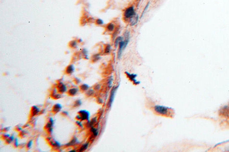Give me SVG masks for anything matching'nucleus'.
I'll list each match as a JSON object with an SVG mask.
<instances>
[{
    "label": "nucleus",
    "instance_id": "obj_24",
    "mask_svg": "<svg viewBox=\"0 0 229 152\" xmlns=\"http://www.w3.org/2000/svg\"><path fill=\"white\" fill-rule=\"evenodd\" d=\"M77 142V139H76V138L75 137L74 139H73L71 140V141L70 142H69L68 143V144L70 145H73L75 144Z\"/></svg>",
    "mask_w": 229,
    "mask_h": 152
},
{
    "label": "nucleus",
    "instance_id": "obj_29",
    "mask_svg": "<svg viewBox=\"0 0 229 152\" xmlns=\"http://www.w3.org/2000/svg\"><path fill=\"white\" fill-rule=\"evenodd\" d=\"M76 123H77V124H78V126H79L80 127H82V123H81V122L79 121V120H78V121H77V122H76Z\"/></svg>",
    "mask_w": 229,
    "mask_h": 152
},
{
    "label": "nucleus",
    "instance_id": "obj_17",
    "mask_svg": "<svg viewBox=\"0 0 229 152\" xmlns=\"http://www.w3.org/2000/svg\"><path fill=\"white\" fill-rule=\"evenodd\" d=\"M90 86L87 84H84L81 85V86H80V88L81 91H86L89 89Z\"/></svg>",
    "mask_w": 229,
    "mask_h": 152
},
{
    "label": "nucleus",
    "instance_id": "obj_27",
    "mask_svg": "<svg viewBox=\"0 0 229 152\" xmlns=\"http://www.w3.org/2000/svg\"><path fill=\"white\" fill-rule=\"evenodd\" d=\"M33 141L32 140H31L30 141H29L28 143H27V148L28 149H30L31 146H32V145Z\"/></svg>",
    "mask_w": 229,
    "mask_h": 152
},
{
    "label": "nucleus",
    "instance_id": "obj_15",
    "mask_svg": "<svg viewBox=\"0 0 229 152\" xmlns=\"http://www.w3.org/2000/svg\"><path fill=\"white\" fill-rule=\"evenodd\" d=\"M95 23L98 26H102L104 24V22L102 19L97 18L95 20Z\"/></svg>",
    "mask_w": 229,
    "mask_h": 152
},
{
    "label": "nucleus",
    "instance_id": "obj_3",
    "mask_svg": "<svg viewBox=\"0 0 229 152\" xmlns=\"http://www.w3.org/2000/svg\"><path fill=\"white\" fill-rule=\"evenodd\" d=\"M125 73L128 78L130 81L132 82V83L134 84L135 85H138L139 84H140L141 82L140 81H137L136 79V78L137 77V75L135 73H131L127 71L125 72Z\"/></svg>",
    "mask_w": 229,
    "mask_h": 152
},
{
    "label": "nucleus",
    "instance_id": "obj_4",
    "mask_svg": "<svg viewBox=\"0 0 229 152\" xmlns=\"http://www.w3.org/2000/svg\"><path fill=\"white\" fill-rule=\"evenodd\" d=\"M78 115L81 117V120H88L90 116V112L86 110H81L78 112Z\"/></svg>",
    "mask_w": 229,
    "mask_h": 152
},
{
    "label": "nucleus",
    "instance_id": "obj_21",
    "mask_svg": "<svg viewBox=\"0 0 229 152\" xmlns=\"http://www.w3.org/2000/svg\"><path fill=\"white\" fill-rule=\"evenodd\" d=\"M93 61H98V60H99L100 59V55L99 54H96V55H94L93 56Z\"/></svg>",
    "mask_w": 229,
    "mask_h": 152
},
{
    "label": "nucleus",
    "instance_id": "obj_10",
    "mask_svg": "<svg viewBox=\"0 0 229 152\" xmlns=\"http://www.w3.org/2000/svg\"><path fill=\"white\" fill-rule=\"evenodd\" d=\"M124 39V38L123 36H118L115 39L114 41V46L115 48H117V47L119 46V43L122 40H123Z\"/></svg>",
    "mask_w": 229,
    "mask_h": 152
},
{
    "label": "nucleus",
    "instance_id": "obj_28",
    "mask_svg": "<svg viewBox=\"0 0 229 152\" xmlns=\"http://www.w3.org/2000/svg\"><path fill=\"white\" fill-rule=\"evenodd\" d=\"M87 94H88L89 96H91L94 94V91L92 90H90L87 92Z\"/></svg>",
    "mask_w": 229,
    "mask_h": 152
},
{
    "label": "nucleus",
    "instance_id": "obj_12",
    "mask_svg": "<svg viewBox=\"0 0 229 152\" xmlns=\"http://www.w3.org/2000/svg\"><path fill=\"white\" fill-rule=\"evenodd\" d=\"M78 43L77 40H73L70 41L68 43V46L72 49H74L77 47Z\"/></svg>",
    "mask_w": 229,
    "mask_h": 152
},
{
    "label": "nucleus",
    "instance_id": "obj_6",
    "mask_svg": "<svg viewBox=\"0 0 229 152\" xmlns=\"http://www.w3.org/2000/svg\"><path fill=\"white\" fill-rule=\"evenodd\" d=\"M75 70L74 66L73 64L68 65L65 68V73L66 74L71 75L74 73Z\"/></svg>",
    "mask_w": 229,
    "mask_h": 152
},
{
    "label": "nucleus",
    "instance_id": "obj_23",
    "mask_svg": "<svg viewBox=\"0 0 229 152\" xmlns=\"http://www.w3.org/2000/svg\"><path fill=\"white\" fill-rule=\"evenodd\" d=\"M81 52H82V54L85 56V57H87V54H88V51H87V50L86 49H82V51H81Z\"/></svg>",
    "mask_w": 229,
    "mask_h": 152
},
{
    "label": "nucleus",
    "instance_id": "obj_20",
    "mask_svg": "<svg viewBox=\"0 0 229 152\" xmlns=\"http://www.w3.org/2000/svg\"><path fill=\"white\" fill-rule=\"evenodd\" d=\"M113 80V79L112 76L110 77L108 79V81H107V85H108V86L109 87L111 88L112 87V85Z\"/></svg>",
    "mask_w": 229,
    "mask_h": 152
},
{
    "label": "nucleus",
    "instance_id": "obj_1",
    "mask_svg": "<svg viewBox=\"0 0 229 152\" xmlns=\"http://www.w3.org/2000/svg\"><path fill=\"white\" fill-rule=\"evenodd\" d=\"M154 111L157 114L163 116H168L170 114V108L162 105H156L154 107Z\"/></svg>",
    "mask_w": 229,
    "mask_h": 152
},
{
    "label": "nucleus",
    "instance_id": "obj_26",
    "mask_svg": "<svg viewBox=\"0 0 229 152\" xmlns=\"http://www.w3.org/2000/svg\"><path fill=\"white\" fill-rule=\"evenodd\" d=\"M13 139H14V137L13 136H11L10 137H9V139H7V142L9 144H10V143L13 140Z\"/></svg>",
    "mask_w": 229,
    "mask_h": 152
},
{
    "label": "nucleus",
    "instance_id": "obj_13",
    "mask_svg": "<svg viewBox=\"0 0 229 152\" xmlns=\"http://www.w3.org/2000/svg\"><path fill=\"white\" fill-rule=\"evenodd\" d=\"M78 90L77 89H76V88H72L68 91V94L70 96H74L77 94V93H78Z\"/></svg>",
    "mask_w": 229,
    "mask_h": 152
},
{
    "label": "nucleus",
    "instance_id": "obj_16",
    "mask_svg": "<svg viewBox=\"0 0 229 152\" xmlns=\"http://www.w3.org/2000/svg\"><path fill=\"white\" fill-rule=\"evenodd\" d=\"M90 131H91V133H92L93 135H94V136H98V134H99V131H98V130L96 128H94L92 127H91V128Z\"/></svg>",
    "mask_w": 229,
    "mask_h": 152
},
{
    "label": "nucleus",
    "instance_id": "obj_22",
    "mask_svg": "<svg viewBox=\"0 0 229 152\" xmlns=\"http://www.w3.org/2000/svg\"><path fill=\"white\" fill-rule=\"evenodd\" d=\"M81 101L80 100H78L76 101V102H75L74 103V107H79L81 105Z\"/></svg>",
    "mask_w": 229,
    "mask_h": 152
},
{
    "label": "nucleus",
    "instance_id": "obj_25",
    "mask_svg": "<svg viewBox=\"0 0 229 152\" xmlns=\"http://www.w3.org/2000/svg\"><path fill=\"white\" fill-rule=\"evenodd\" d=\"M149 2L148 3V4L146 5V6H145V8L144 10L143 11V12H142V16H141V18H142V17H143V16L144 15V13H145V11H146V10H147V9H148V8L149 7Z\"/></svg>",
    "mask_w": 229,
    "mask_h": 152
},
{
    "label": "nucleus",
    "instance_id": "obj_31",
    "mask_svg": "<svg viewBox=\"0 0 229 152\" xmlns=\"http://www.w3.org/2000/svg\"><path fill=\"white\" fill-rule=\"evenodd\" d=\"M100 85H97L95 86V89L96 90H99V89H100Z\"/></svg>",
    "mask_w": 229,
    "mask_h": 152
},
{
    "label": "nucleus",
    "instance_id": "obj_11",
    "mask_svg": "<svg viewBox=\"0 0 229 152\" xmlns=\"http://www.w3.org/2000/svg\"><path fill=\"white\" fill-rule=\"evenodd\" d=\"M62 108V106L61 104L59 103L56 104L53 107L52 111L55 113H57L59 111H60L61 110Z\"/></svg>",
    "mask_w": 229,
    "mask_h": 152
},
{
    "label": "nucleus",
    "instance_id": "obj_9",
    "mask_svg": "<svg viewBox=\"0 0 229 152\" xmlns=\"http://www.w3.org/2000/svg\"><path fill=\"white\" fill-rule=\"evenodd\" d=\"M106 29L108 32H113L115 30V25L112 23H109L106 25Z\"/></svg>",
    "mask_w": 229,
    "mask_h": 152
},
{
    "label": "nucleus",
    "instance_id": "obj_30",
    "mask_svg": "<svg viewBox=\"0 0 229 152\" xmlns=\"http://www.w3.org/2000/svg\"><path fill=\"white\" fill-rule=\"evenodd\" d=\"M18 145H19L18 140L16 139L15 140V141H14V145H15V146L17 147H18Z\"/></svg>",
    "mask_w": 229,
    "mask_h": 152
},
{
    "label": "nucleus",
    "instance_id": "obj_8",
    "mask_svg": "<svg viewBox=\"0 0 229 152\" xmlns=\"http://www.w3.org/2000/svg\"><path fill=\"white\" fill-rule=\"evenodd\" d=\"M130 25L131 26H135L137 24L139 20V16L138 15H135L133 17L131 18L130 19Z\"/></svg>",
    "mask_w": 229,
    "mask_h": 152
},
{
    "label": "nucleus",
    "instance_id": "obj_2",
    "mask_svg": "<svg viewBox=\"0 0 229 152\" xmlns=\"http://www.w3.org/2000/svg\"><path fill=\"white\" fill-rule=\"evenodd\" d=\"M136 15L135 11L133 6H130L124 11V16L126 19H130Z\"/></svg>",
    "mask_w": 229,
    "mask_h": 152
},
{
    "label": "nucleus",
    "instance_id": "obj_32",
    "mask_svg": "<svg viewBox=\"0 0 229 152\" xmlns=\"http://www.w3.org/2000/svg\"><path fill=\"white\" fill-rule=\"evenodd\" d=\"M77 41H78V43H81L82 42V40L81 39H78Z\"/></svg>",
    "mask_w": 229,
    "mask_h": 152
},
{
    "label": "nucleus",
    "instance_id": "obj_14",
    "mask_svg": "<svg viewBox=\"0 0 229 152\" xmlns=\"http://www.w3.org/2000/svg\"><path fill=\"white\" fill-rule=\"evenodd\" d=\"M111 46L110 44H107L104 49V53L106 54H109L111 51Z\"/></svg>",
    "mask_w": 229,
    "mask_h": 152
},
{
    "label": "nucleus",
    "instance_id": "obj_19",
    "mask_svg": "<svg viewBox=\"0 0 229 152\" xmlns=\"http://www.w3.org/2000/svg\"><path fill=\"white\" fill-rule=\"evenodd\" d=\"M32 114L33 115H36V114H37L39 113V109L37 107H36V106H34L32 107Z\"/></svg>",
    "mask_w": 229,
    "mask_h": 152
},
{
    "label": "nucleus",
    "instance_id": "obj_18",
    "mask_svg": "<svg viewBox=\"0 0 229 152\" xmlns=\"http://www.w3.org/2000/svg\"><path fill=\"white\" fill-rule=\"evenodd\" d=\"M88 146H89V144L88 143H85V144H84L83 146H82L81 147V148L79 149V152H83L85 150H87L88 147Z\"/></svg>",
    "mask_w": 229,
    "mask_h": 152
},
{
    "label": "nucleus",
    "instance_id": "obj_5",
    "mask_svg": "<svg viewBox=\"0 0 229 152\" xmlns=\"http://www.w3.org/2000/svg\"><path fill=\"white\" fill-rule=\"evenodd\" d=\"M119 86H117V87H114L111 90V94H110V97H109V103L108 105L109 107H111L112 103H113V101L115 98V96L116 94V91L118 89Z\"/></svg>",
    "mask_w": 229,
    "mask_h": 152
},
{
    "label": "nucleus",
    "instance_id": "obj_33",
    "mask_svg": "<svg viewBox=\"0 0 229 152\" xmlns=\"http://www.w3.org/2000/svg\"><path fill=\"white\" fill-rule=\"evenodd\" d=\"M70 152H76V151H75V150H71V151H70Z\"/></svg>",
    "mask_w": 229,
    "mask_h": 152
},
{
    "label": "nucleus",
    "instance_id": "obj_7",
    "mask_svg": "<svg viewBox=\"0 0 229 152\" xmlns=\"http://www.w3.org/2000/svg\"><path fill=\"white\" fill-rule=\"evenodd\" d=\"M57 90L59 91V92L60 93H63L67 90V88H66V86L65 85L64 83H63L62 82L58 83L57 86Z\"/></svg>",
    "mask_w": 229,
    "mask_h": 152
}]
</instances>
